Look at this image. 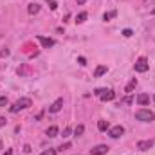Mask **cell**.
I'll return each mask as SVG.
<instances>
[{"label":"cell","mask_w":155,"mask_h":155,"mask_svg":"<svg viewBox=\"0 0 155 155\" xmlns=\"http://www.w3.org/2000/svg\"><path fill=\"white\" fill-rule=\"evenodd\" d=\"M108 146L107 144H97V146H94L92 150H90V155H107L108 153Z\"/></svg>","instance_id":"8992f818"},{"label":"cell","mask_w":155,"mask_h":155,"mask_svg":"<svg viewBox=\"0 0 155 155\" xmlns=\"http://www.w3.org/2000/svg\"><path fill=\"white\" fill-rule=\"evenodd\" d=\"M69 148H71V143H63L58 150H60V152H65V150H69Z\"/></svg>","instance_id":"44dd1931"},{"label":"cell","mask_w":155,"mask_h":155,"mask_svg":"<svg viewBox=\"0 0 155 155\" xmlns=\"http://www.w3.org/2000/svg\"><path fill=\"white\" fill-rule=\"evenodd\" d=\"M27 11H29V15H36V13L40 11V5H38V4H29Z\"/></svg>","instance_id":"4fadbf2b"},{"label":"cell","mask_w":155,"mask_h":155,"mask_svg":"<svg viewBox=\"0 0 155 155\" xmlns=\"http://www.w3.org/2000/svg\"><path fill=\"white\" fill-rule=\"evenodd\" d=\"M36 40H38L40 43H41V47H43V49H49V47H52V45H54V40H52V38H45V36H36Z\"/></svg>","instance_id":"ba28073f"},{"label":"cell","mask_w":155,"mask_h":155,"mask_svg":"<svg viewBox=\"0 0 155 155\" xmlns=\"http://www.w3.org/2000/svg\"><path fill=\"white\" fill-rule=\"evenodd\" d=\"M40 155H56V150L54 148H49V150H43Z\"/></svg>","instance_id":"ffe728a7"},{"label":"cell","mask_w":155,"mask_h":155,"mask_svg":"<svg viewBox=\"0 0 155 155\" xmlns=\"http://www.w3.org/2000/svg\"><path fill=\"white\" fill-rule=\"evenodd\" d=\"M153 112L152 110H146V108H141V110H137L135 112V119L137 121H143V123H150V121H153Z\"/></svg>","instance_id":"7a4b0ae2"},{"label":"cell","mask_w":155,"mask_h":155,"mask_svg":"<svg viewBox=\"0 0 155 155\" xmlns=\"http://www.w3.org/2000/svg\"><path fill=\"white\" fill-rule=\"evenodd\" d=\"M78 63H79V65H87V60H85L83 56H79V58H78Z\"/></svg>","instance_id":"484cf974"},{"label":"cell","mask_w":155,"mask_h":155,"mask_svg":"<svg viewBox=\"0 0 155 155\" xmlns=\"http://www.w3.org/2000/svg\"><path fill=\"white\" fill-rule=\"evenodd\" d=\"M5 105H7V97L4 96V97H0V108H2V107H5Z\"/></svg>","instance_id":"d4e9b609"},{"label":"cell","mask_w":155,"mask_h":155,"mask_svg":"<svg viewBox=\"0 0 155 155\" xmlns=\"http://www.w3.org/2000/svg\"><path fill=\"white\" fill-rule=\"evenodd\" d=\"M153 101H155V96H153Z\"/></svg>","instance_id":"d6a6232c"},{"label":"cell","mask_w":155,"mask_h":155,"mask_svg":"<svg viewBox=\"0 0 155 155\" xmlns=\"http://www.w3.org/2000/svg\"><path fill=\"white\" fill-rule=\"evenodd\" d=\"M7 54H9L7 49H2V51H0V58H4V56H7Z\"/></svg>","instance_id":"83f0119b"},{"label":"cell","mask_w":155,"mask_h":155,"mask_svg":"<svg viewBox=\"0 0 155 155\" xmlns=\"http://www.w3.org/2000/svg\"><path fill=\"white\" fill-rule=\"evenodd\" d=\"M4 155H13V150H7V152H5Z\"/></svg>","instance_id":"f546056e"},{"label":"cell","mask_w":155,"mask_h":155,"mask_svg":"<svg viewBox=\"0 0 155 155\" xmlns=\"http://www.w3.org/2000/svg\"><path fill=\"white\" fill-rule=\"evenodd\" d=\"M116 16H117V11H108V13H105V15H103V20H105V22H108L110 18H116Z\"/></svg>","instance_id":"2e32d148"},{"label":"cell","mask_w":155,"mask_h":155,"mask_svg":"<svg viewBox=\"0 0 155 155\" xmlns=\"http://www.w3.org/2000/svg\"><path fill=\"white\" fill-rule=\"evenodd\" d=\"M94 94H96L97 97H101L103 101H112V99L116 97V92H114V90H110V88H97Z\"/></svg>","instance_id":"3957f363"},{"label":"cell","mask_w":155,"mask_h":155,"mask_svg":"<svg viewBox=\"0 0 155 155\" xmlns=\"http://www.w3.org/2000/svg\"><path fill=\"white\" fill-rule=\"evenodd\" d=\"M97 128L101 132H107L108 130V121H97Z\"/></svg>","instance_id":"e0dca14e"},{"label":"cell","mask_w":155,"mask_h":155,"mask_svg":"<svg viewBox=\"0 0 155 155\" xmlns=\"http://www.w3.org/2000/svg\"><path fill=\"white\" fill-rule=\"evenodd\" d=\"M87 16H88V15H87L85 11H83V13H79V15L76 16V22H78V24H83V22L87 20Z\"/></svg>","instance_id":"ac0fdd59"},{"label":"cell","mask_w":155,"mask_h":155,"mask_svg":"<svg viewBox=\"0 0 155 155\" xmlns=\"http://www.w3.org/2000/svg\"><path fill=\"white\" fill-rule=\"evenodd\" d=\"M47 135L49 137H56L58 135V126H49L47 128Z\"/></svg>","instance_id":"9a60e30c"},{"label":"cell","mask_w":155,"mask_h":155,"mask_svg":"<svg viewBox=\"0 0 155 155\" xmlns=\"http://www.w3.org/2000/svg\"><path fill=\"white\" fill-rule=\"evenodd\" d=\"M132 101H134V97H132V96H126V97H123V99H121V103H132Z\"/></svg>","instance_id":"603a6c76"},{"label":"cell","mask_w":155,"mask_h":155,"mask_svg":"<svg viewBox=\"0 0 155 155\" xmlns=\"http://www.w3.org/2000/svg\"><path fill=\"white\" fill-rule=\"evenodd\" d=\"M152 15H155V7H153V9H152Z\"/></svg>","instance_id":"1f68e13d"},{"label":"cell","mask_w":155,"mask_h":155,"mask_svg":"<svg viewBox=\"0 0 155 155\" xmlns=\"http://www.w3.org/2000/svg\"><path fill=\"white\" fill-rule=\"evenodd\" d=\"M83 132H85V126H83V124H78L76 128H74V135H76V137H79Z\"/></svg>","instance_id":"d6986e66"},{"label":"cell","mask_w":155,"mask_h":155,"mask_svg":"<svg viewBox=\"0 0 155 155\" xmlns=\"http://www.w3.org/2000/svg\"><path fill=\"white\" fill-rule=\"evenodd\" d=\"M123 134H124V128H123L121 124H117V126H112V128L108 130V135H110L112 139H119Z\"/></svg>","instance_id":"5b68a950"},{"label":"cell","mask_w":155,"mask_h":155,"mask_svg":"<svg viewBox=\"0 0 155 155\" xmlns=\"http://www.w3.org/2000/svg\"><path fill=\"white\" fill-rule=\"evenodd\" d=\"M18 76H31L33 74V69L29 67V65H22V67H18Z\"/></svg>","instance_id":"30bf717a"},{"label":"cell","mask_w":155,"mask_h":155,"mask_svg":"<svg viewBox=\"0 0 155 155\" xmlns=\"http://www.w3.org/2000/svg\"><path fill=\"white\" fill-rule=\"evenodd\" d=\"M31 105H33V101H31L29 97H20V99H18V101H16V103H15V105L9 108V110H11L13 114H16V112H20V110H25V108H29Z\"/></svg>","instance_id":"6da1fadb"},{"label":"cell","mask_w":155,"mask_h":155,"mask_svg":"<svg viewBox=\"0 0 155 155\" xmlns=\"http://www.w3.org/2000/svg\"><path fill=\"white\" fill-rule=\"evenodd\" d=\"M61 107H63V99L60 97V99H56L51 107H49V112H52V114H56V112H60L61 110Z\"/></svg>","instance_id":"9c48e42d"},{"label":"cell","mask_w":155,"mask_h":155,"mask_svg":"<svg viewBox=\"0 0 155 155\" xmlns=\"http://www.w3.org/2000/svg\"><path fill=\"white\" fill-rule=\"evenodd\" d=\"M135 87H137V79H135V78H134V79H132V81H130V83H128V85H126V88H124V92H126V94H132V92H134V88H135Z\"/></svg>","instance_id":"7c38bea8"},{"label":"cell","mask_w":155,"mask_h":155,"mask_svg":"<svg viewBox=\"0 0 155 155\" xmlns=\"http://www.w3.org/2000/svg\"><path fill=\"white\" fill-rule=\"evenodd\" d=\"M78 4H85V2H87V0H76Z\"/></svg>","instance_id":"4dcf8cb0"},{"label":"cell","mask_w":155,"mask_h":155,"mask_svg":"<svg viewBox=\"0 0 155 155\" xmlns=\"http://www.w3.org/2000/svg\"><path fill=\"white\" fill-rule=\"evenodd\" d=\"M71 132H72L71 128H65V130H63V137H69V135H71Z\"/></svg>","instance_id":"4316f807"},{"label":"cell","mask_w":155,"mask_h":155,"mask_svg":"<svg viewBox=\"0 0 155 155\" xmlns=\"http://www.w3.org/2000/svg\"><path fill=\"white\" fill-rule=\"evenodd\" d=\"M153 144H155L153 139H148V141H139V143H137V150H141V152H146V150H150Z\"/></svg>","instance_id":"52a82bcc"},{"label":"cell","mask_w":155,"mask_h":155,"mask_svg":"<svg viewBox=\"0 0 155 155\" xmlns=\"http://www.w3.org/2000/svg\"><path fill=\"white\" fill-rule=\"evenodd\" d=\"M148 69H150V63H148L146 58H139V60L135 61V71H137V72H146Z\"/></svg>","instance_id":"277c9868"},{"label":"cell","mask_w":155,"mask_h":155,"mask_svg":"<svg viewBox=\"0 0 155 155\" xmlns=\"http://www.w3.org/2000/svg\"><path fill=\"white\" fill-rule=\"evenodd\" d=\"M105 72H107V67H105V65H99V67L96 69V72H94V76H96V78H101L103 74H105Z\"/></svg>","instance_id":"5bb4252c"},{"label":"cell","mask_w":155,"mask_h":155,"mask_svg":"<svg viewBox=\"0 0 155 155\" xmlns=\"http://www.w3.org/2000/svg\"><path fill=\"white\" fill-rule=\"evenodd\" d=\"M49 5H51V9H52V11H56V7H58V4H56L54 0H49Z\"/></svg>","instance_id":"cb8c5ba5"},{"label":"cell","mask_w":155,"mask_h":155,"mask_svg":"<svg viewBox=\"0 0 155 155\" xmlns=\"http://www.w3.org/2000/svg\"><path fill=\"white\" fill-rule=\"evenodd\" d=\"M137 103H139L141 107L148 105V103H150V96H148V94H139V96H137Z\"/></svg>","instance_id":"8fae6325"},{"label":"cell","mask_w":155,"mask_h":155,"mask_svg":"<svg viewBox=\"0 0 155 155\" xmlns=\"http://www.w3.org/2000/svg\"><path fill=\"white\" fill-rule=\"evenodd\" d=\"M5 123H7V121H5V117H0V128H2V126H5Z\"/></svg>","instance_id":"f1b7e54d"},{"label":"cell","mask_w":155,"mask_h":155,"mask_svg":"<svg viewBox=\"0 0 155 155\" xmlns=\"http://www.w3.org/2000/svg\"><path fill=\"white\" fill-rule=\"evenodd\" d=\"M132 35H134V33H132V29H124V31H123V36H126V38H130Z\"/></svg>","instance_id":"7402d4cb"}]
</instances>
